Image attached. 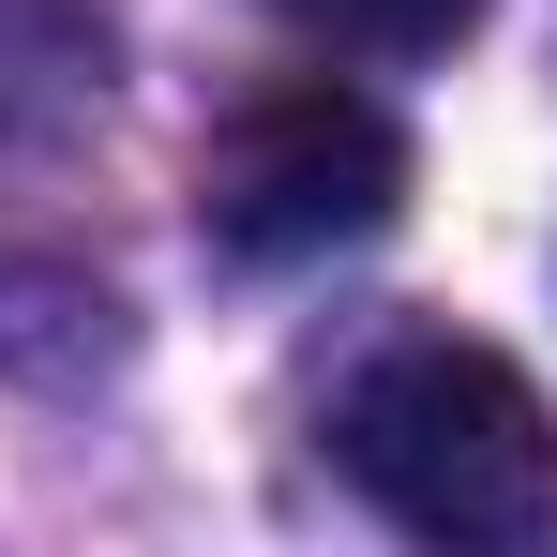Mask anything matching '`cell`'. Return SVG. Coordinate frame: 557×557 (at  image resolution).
Here are the masks:
<instances>
[{
	"instance_id": "2",
	"label": "cell",
	"mask_w": 557,
	"mask_h": 557,
	"mask_svg": "<svg viewBox=\"0 0 557 557\" xmlns=\"http://www.w3.org/2000/svg\"><path fill=\"white\" fill-rule=\"evenodd\" d=\"M392 196H407V136H392L362 91H332V76L257 91L196 151V226H211L226 257H257V272H301V257L376 242Z\"/></svg>"
},
{
	"instance_id": "3",
	"label": "cell",
	"mask_w": 557,
	"mask_h": 557,
	"mask_svg": "<svg viewBox=\"0 0 557 557\" xmlns=\"http://www.w3.org/2000/svg\"><path fill=\"white\" fill-rule=\"evenodd\" d=\"M286 30H317V46H362V61H437L482 0H272Z\"/></svg>"
},
{
	"instance_id": "1",
	"label": "cell",
	"mask_w": 557,
	"mask_h": 557,
	"mask_svg": "<svg viewBox=\"0 0 557 557\" xmlns=\"http://www.w3.org/2000/svg\"><path fill=\"white\" fill-rule=\"evenodd\" d=\"M332 467L362 482L392 528L422 543H543L557 528V422L543 392L467 347V332H392L347 392H332Z\"/></svg>"
}]
</instances>
